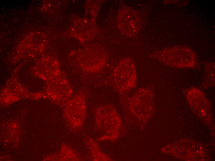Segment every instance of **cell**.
Listing matches in <instances>:
<instances>
[{
    "label": "cell",
    "mask_w": 215,
    "mask_h": 161,
    "mask_svg": "<svg viewBox=\"0 0 215 161\" xmlns=\"http://www.w3.org/2000/svg\"><path fill=\"white\" fill-rule=\"evenodd\" d=\"M136 67L133 60L129 58L122 59L115 69L113 74V85L116 89L123 91L136 85Z\"/></svg>",
    "instance_id": "1"
},
{
    "label": "cell",
    "mask_w": 215,
    "mask_h": 161,
    "mask_svg": "<svg viewBox=\"0 0 215 161\" xmlns=\"http://www.w3.org/2000/svg\"><path fill=\"white\" fill-rule=\"evenodd\" d=\"M118 24L122 33L130 37L137 36L141 28V21L138 13L129 7H125L120 11Z\"/></svg>",
    "instance_id": "2"
}]
</instances>
